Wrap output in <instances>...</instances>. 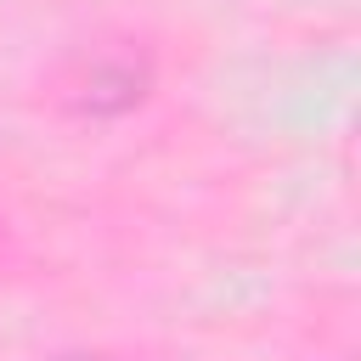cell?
<instances>
[{
    "mask_svg": "<svg viewBox=\"0 0 361 361\" xmlns=\"http://www.w3.org/2000/svg\"><path fill=\"white\" fill-rule=\"evenodd\" d=\"M147 96V62L141 56H90L79 79H68V102L79 113H124Z\"/></svg>",
    "mask_w": 361,
    "mask_h": 361,
    "instance_id": "1",
    "label": "cell"
},
{
    "mask_svg": "<svg viewBox=\"0 0 361 361\" xmlns=\"http://www.w3.org/2000/svg\"><path fill=\"white\" fill-rule=\"evenodd\" d=\"M51 361H107V355H51Z\"/></svg>",
    "mask_w": 361,
    "mask_h": 361,
    "instance_id": "2",
    "label": "cell"
}]
</instances>
